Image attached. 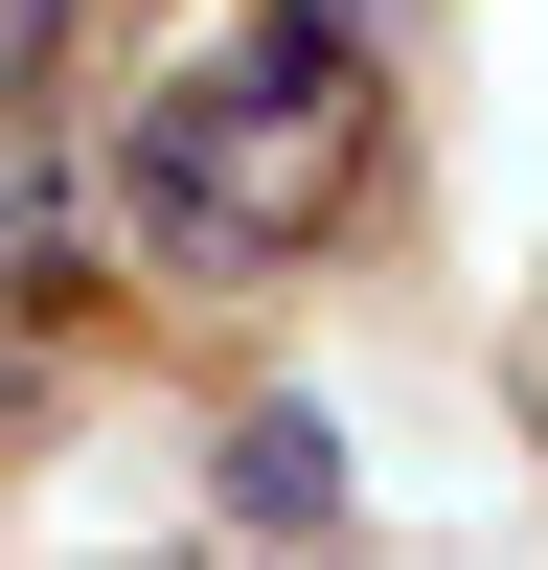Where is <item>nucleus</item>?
Segmentation results:
<instances>
[{"label": "nucleus", "mask_w": 548, "mask_h": 570, "mask_svg": "<svg viewBox=\"0 0 548 570\" xmlns=\"http://www.w3.org/2000/svg\"><path fill=\"white\" fill-rule=\"evenodd\" d=\"M365 160H389L365 0H252L228 46H183V69L115 115V206H137V252H160L183 297H252V274H297L320 228L365 206Z\"/></svg>", "instance_id": "f257e3e1"}, {"label": "nucleus", "mask_w": 548, "mask_h": 570, "mask_svg": "<svg viewBox=\"0 0 548 570\" xmlns=\"http://www.w3.org/2000/svg\"><path fill=\"white\" fill-rule=\"evenodd\" d=\"M46 297H69V160H0V434H46Z\"/></svg>", "instance_id": "f03ea898"}, {"label": "nucleus", "mask_w": 548, "mask_h": 570, "mask_svg": "<svg viewBox=\"0 0 548 570\" xmlns=\"http://www.w3.org/2000/svg\"><path fill=\"white\" fill-rule=\"evenodd\" d=\"M228 525H343V434H320V411H228Z\"/></svg>", "instance_id": "7ed1b4c3"}, {"label": "nucleus", "mask_w": 548, "mask_h": 570, "mask_svg": "<svg viewBox=\"0 0 548 570\" xmlns=\"http://www.w3.org/2000/svg\"><path fill=\"white\" fill-rule=\"evenodd\" d=\"M69 69V0H0V91H46Z\"/></svg>", "instance_id": "20e7f679"}, {"label": "nucleus", "mask_w": 548, "mask_h": 570, "mask_svg": "<svg viewBox=\"0 0 548 570\" xmlns=\"http://www.w3.org/2000/svg\"><path fill=\"white\" fill-rule=\"evenodd\" d=\"M526 434H548V320H526Z\"/></svg>", "instance_id": "39448f33"}]
</instances>
